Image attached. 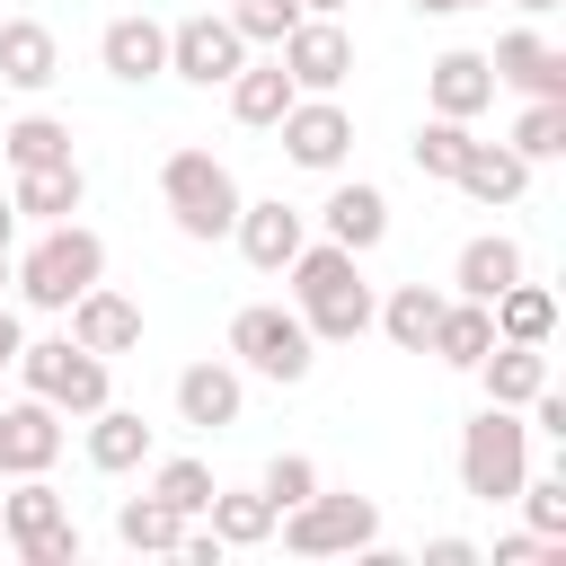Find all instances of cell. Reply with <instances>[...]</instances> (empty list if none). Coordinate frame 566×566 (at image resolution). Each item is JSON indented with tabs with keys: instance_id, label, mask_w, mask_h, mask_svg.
<instances>
[{
	"instance_id": "obj_40",
	"label": "cell",
	"mask_w": 566,
	"mask_h": 566,
	"mask_svg": "<svg viewBox=\"0 0 566 566\" xmlns=\"http://www.w3.org/2000/svg\"><path fill=\"white\" fill-rule=\"evenodd\" d=\"M18 557H27V566H80V522H53V531H35Z\"/></svg>"
},
{
	"instance_id": "obj_21",
	"label": "cell",
	"mask_w": 566,
	"mask_h": 566,
	"mask_svg": "<svg viewBox=\"0 0 566 566\" xmlns=\"http://www.w3.org/2000/svg\"><path fill=\"white\" fill-rule=\"evenodd\" d=\"M9 203H18V221H71V212L88 203V177H80V159H53V168H18Z\"/></svg>"
},
{
	"instance_id": "obj_25",
	"label": "cell",
	"mask_w": 566,
	"mask_h": 566,
	"mask_svg": "<svg viewBox=\"0 0 566 566\" xmlns=\"http://www.w3.org/2000/svg\"><path fill=\"white\" fill-rule=\"evenodd\" d=\"M142 460H150V424H142L133 407H115V398H106V407L88 416V469L124 478V469H142Z\"/></svg>"
},
{
	"instance_id": "obj_19",
	"label": "cell",
	"mask_w": 566,
	"mask_h": 566,
	"mask_svg": "<svg viewBox=\"0 0 566 566\" xmlns=\"http://www.w3.org/2000/svg\"><path fill=\"white\" fill-rule=\"evenodd\" d=\"M318 221H327V239H336V248H354V256H371V248L389 239V195L354 177V186H336V195L318 203Z\"/></svg>"
},
{
	"instance_id": "obj_48",
	"label": "cell",
	"mask_w": 566,
	"mask_h": 566,
	"mask_svg": "<svg viewBox=\"0 0 566 566\" xmlns=\"http://www.w3.org/2000/svg\"><path fill=\"white\" fill-rule=\"evenodd\" d=\"M0 283H9V248H0Z\"/></svg>"
},
{
	"instance_id": "obj_41",
	"label": "cell",
	"mask_w": 566,
	"mask_h": 566,
	"mask_svg": "<svg viewBox=\"0 0 566 566\" xmlns=\"http://www.w3.org/2000/svg\"><path fill=\"white\" fill-rule=\"evenodd\" d=\"M424 566H478V539L442 531V539H424Z\"/></svg>"
},
{
	"instance_id": "obj_23",
	"label": "cell",
	"mask_w": 566,
	"mask_h": 566,
	"mask_svg": "<svg viewBox=\"0 0 566 566\" xmlns=\"http://www.w3.org/2000/svg\"><path fill=\"white\" fill-rule=\"evenodd\" d=\"M486 310H495V336H504V345H548V336H557V292L531 283V274H513Z\"/></svg>"
},
{
	"instance_id": "obj_32",
	"label": "cell",
	"mask_w": 566,
	"mask_h": 566,
	"mask_svg": "<svg viewBox=\"0 0 566 566\" xmlns=\"http://www.w3.org/2000/svg\"><path fill=\"white\" fill-rule=\"evenodd\" d=\"M53 522H71V504L44 486V469H35V478H18V495H0V539H9V548H27V539H35V531H53Z\"/></svg>"
},
{
	"instance_id": "obj_3",
	"label": "cell",
	"mask_w": 566,
	"mask_h": 566,
	"mask_svg": "<svg viewBox=\"0 0 566 566\" xmlns=\"http://www.w3.org/2000/svg\"><path fill=\"white\" fill-rule=\"evenodd\" d=\"M522 478H531V424H522V407H478L460 424V486L478 504H513Z\"/></svg>"
},
{
	"instance_id": "obj_24",
	"label": "cell",
	"mask_w": 566,
	"mask_h": 566,
	"mask_svg": "<svg viewBox=\"0 0 566 566\" xmlns=\"http://www.w3.org/2000/svg\"><path fill=\"white\" fill-rule=\"evenodd\" d=\"M495 345V310L486 301H442V318H433V336H424V354L433 363H451V371H478V354Z\"/></svg>"
},
{
	"instance_id": "obj_5",
	"label": "cell",
	"mask_w": 566,
	"mask_h": 566,
	"mask_svg": "<svg viewBox=\"0 0 566 566\" xmlns=\"http://www.w3.org/2000/svg\"><path fill=\"white\" fill-rule=\"evenodd\" d=\"M9 371L27 380V398H44V407H62V416H97V407H106V354H88V345H71V336L18 345Z\"/></svg>"
},
{
	"instance_id": "obj_28",
	"label": "cell",
	"mask_w": 566,
	"mask_h": 566,
	"mask_svg": "<svg viewBox=\"0 0 566 566\" xmlns=\"http://www.w3.org/2000/svg\"><path fill=\"white\" fill-rule=\"evenodd\" d=\"M522 274V248L504 239V230H486V239H469L460 248V265H451V283H460V301H495L504 283Z\"/></svg>"
},
{
	"instance_id": "obj_12",
	"label": "cell",
	"mask_w": 566,
	"mask_h": 566,
	"mask_svg": "<svg viewBox=\"0 0 566 566\" xmlns=\"http://www.w3.org/2000/svg\"><path fill=\"white\" fill-rule=\"evenodd\" d=\"M62 318H71V345H88V354H106V363L142 345V301H124V292H106V283H88Z\"/></svg>"
},
{
	"instance_id": "obj_43",
	"label": "cell",
	"mask_w": 566,
	"mask_h": 566,
	"mask_svg": "<svg viewBox=\"0 0 566 566\" xmlns=\"http://www.w3.org/2000/svg\"><path fill=\"white\" fill-rule=\"evenodd\" d=\"M18 345H27V336H18V318H9V310H0V371H9V363H18Z\"/></svg>"
},
{
	"instance_id": "obj_26",
	"label": "cell",
	"mask_w": 566,
	"mask_h": 566,
	"mask_svg": "<svg viewBox=\"0 0 566 566\" xmlns=\"http://www.w3.org/2000/svg\"><path fill=\"white\" fill-rule=\"evenodd\" d=\"M371 310H380V301H371V283L354 274V283H336L327 301H301V327H310L318 345H354V336H371Z\"/></svg>"
},
{
	"instance_id": "obj_44",
	"label": "cell",
	"mask_w": 566,
	"mask_h": 566,
	"mask_svg": "<svg viewBox=\"0 0 566 566\" xmlns=\"http://www.w3.org/2000/svg\"><path fill=\"white\" fill-rule=\"evenodd\" d=\"M424 18H460V9H486V0H416Z\"/></svg>"
},
{
	"instance_id": "obj_45",
	"label": "cell",
	"mask_w": 566,
	"mask_h": 566,
	"mask_svg": "<svg viewBox=\"0 0 566 566\" xmlns=\"http://www.w3.org/2000/svg\"><path fill=\"white\" fill-rule=\"evenodd\" d=\"M0 248H18V203L0 195Z\"/></svg>"
},
{
	"instance_id": "obj_36",
	"label": "cell",
	"mask_w": 566,
	"mask_h": 566,
	"mask_svg": "<svg viewBox=\"0 0 566 566\" xmlns=\"http://www.w3.org/2000/svg\"><path fill=\"white\" fill-rule=\"evenodd\" d=\"M150 495L177 504L186 522H203V504H212V469H203V460H159V469H150Z\"/></svg>"
},
{
	"instance_id": "obj_18",
	"label": "cell",
	"mask_w": 566,
	"mask_h": 566,
	"mask_svg": "<svg viewBox=\"0 0 566 566\" xmlns=\"http://www.w3.org/2000/svg\"><path fill=\"white\" fill-rule=\"evenodd\" d=\"M469 203H522V186H531V159L513 150V142H469V159H460V177H451Z\"/></svg>"
},
{
	"instance_id": "obj_34",
	"label": "cell",
	"mask_w": 566,
	"mask_h": 566,
	"mask_svg": "<svg viewBox=\"0 0 566 566\" xmlns=\"http://www.w3.org/2000/svg\"><path fill=\"white\" fill-rule=\"evenodd\" d=\"M469 124H451V115H424L416 124V142H407V159H416V177H460V159H469Z\"/></svg>"
},
{
	"instance_id": "obj_4",
	"label": "cell",
	"mask_w": 566,
	"mask_h": 566,
	"mask_svg": "<svg viewBox=\"0 0 566 566\" xmlns=\"http://www.w3.org/2000/svg\"><path fill=\"white\" fill-rule=\"evenodd\" d=\"M274 531H283L292 557H363V548H380V504L318 486V495H301L292 513H274Z\"/></svg>"
},
{
	"instance_id": "obj_16",
	"label": "cell",
	"mask_w": 566,
	"mask_h": 566,
	"mask_svg": "<svg viewBox=\"0 0 566 566\" xmlns=\"http://www.w3.org/2000/svg\"><path fill=\"white\" fill-rule=\"evenodd\" d=\"M0 80L27 88V97H44L62 80V44H53L44 18H0Z\"/></svg>"
},
{
	"instance_id": "obj_42",
	"label": "cell",
	"mask_w": 566,
	"mask_h": 566,
	"mask_svg": "<svg viewBox=\"0 0 566 566\" xmlns=\"http://www.w3.org/2000/svg\"><path fill=\"white\" fill-rule=\"evenodd\" d=\"M531 416H539V433H557V442H566V398H557V389H539V398H531Z\"/></svg>"
},
{
	"instance_id": "obj_30",
	"label": "cell",
	"mask_w": 566,
	"mask_h": 566,
	"mask_svg": "<svg viewBox=\"0 0 566 566\" xmlns=\"http://www.w3.org/2000/svg\"><path fill=\"white\" fill-rule=\"evenodd\" d=\"M354 274H363V256H354V248H336V239H318V248L301 239V256L283 265V283H292V310H301V301H327V292H336V283H354Z\"/></svg>"
},
{
	"instance_id": "obj_37",
	"label": "cell",
	"mask_w": 566,
	"mask_h": 566,
	"mask_svg": "<svg viewBox=\"0 0 566 566\" xmlns=\"http://www.w3.org/2000/svg\"><path fill=\"white\" fill-rule=\"evenodd\" d=\"M230 27H239V44H283L292 27H301V0H230Z\"/></svg>"
},
{
	"instance_id": "obj_9",
	"label": "cell",
	"mask_w": 566,
	"mask_h": 566,
	"mask_svg": "<svg viewBox=\"0 0 566 566\" xmlns=\"http://www.w3.org/2000/svg\"><path fill=\"white\" fill-rule=\"evenodd\" d=\"M274 133H283V159H292V168H318V177L345 168V150H354V115H345L336 97H292Z\"/></svg>"
},
{
	"instance_id": "obj_31",
	"label": "cell",
	"mask_w": 566,
	"mask_h": 566,
	"mask_svg": "<svg viewBox=\"0 0 566 566\" xmlns=\"http://www.w3.org/2000/svg\"><path fill=\"white\" fill-rule=\"evenodd\" d=\"M115 539H124L133 557H177V539H186V513H177V504H159V495H133V504L115 513Z\"/></svg>"
},
{
	"instance_id": "obj_22",
	"label": "cell",
	"mask_w": 566,
	"mask_h": 566,
	"mask_svg": "<svg viewBox=\"0 0 566 566\" xmlns=\"http://www.w3.org/2000/svg\"><path fill=\"white\" fill-rule=\"evenodd\" d=\"M221 88H230V115H239V124H256V133H274V124H283V106L301 97L283 62H239Z\"/></svg>"
},
{
	"instance_id": "obj_6",
	"label": "cell",
	"mask_w": 566,
	"mask_h": 566,
	"mask_svg": "<svg viewBox=\"0 0 566 566\" xmlns=\"http://www.w3.org/2000/svg\"><path fill=\"white\" fill-rule=\"evenodd\" d=\"M230 354L248 363V371H265V380H310V363H318V336L301 327V310H283V301H248L239 318H230Z\"/></svg>"
},
{
	"instance_id": "obj_10",
	"label": "cell",
	"mask_w": 566,
	"mask_h": 566,
	"mask_svg": "<svg viewBox=\"0 0 566 566\" xmlns=\"http://www.w3.org/2000/svg\"><path fill=\"white\" fill-rule=\"evenodd\" d=\"M53 460H62V407H44V398L0 407V478H35Z\"/></svg>"
},
{
	"instance_id": "obj_27",
	"label": "cell",
	"mask_w": 566,
	"mask_h": 566,
	"mask_svg": "<svg viewBox=\"0 0 566 566\" xmlns=\"http://www.w3.org/2000/svg\"><path fill=\"white\" fill-rule=\"evenodd\" d=\"M203 522H212L221 548H256V539H274V504H265V486H212Z\"/></svg>"
},
{
	"instance_id": "obj_29",
	"label": "cell",
	"mask_w": 566,
	"mask_h": 566,
	"mask_svg": "<svg viewBox=\"0 0 566 566\" xmlns=\"http://www.w3.org/2000/svg\"><path fill=\"white\" fill-rule=\"evenodd\" d=\"M433 318H442V292L433 283H398L380 310H371V327L398 345V354H424V336H433Z\"/></svg>"
},
{
	"instance_id": "obj_17",
	"label": "cell",
	"mask_w": 566,
	"mask_h": 566,
	"mask_svg": "<svg viewBox=\"0 0 566 566\" xmlns=\"http://www.w3.org/2000/svg\"><path fill=\"white\" fill-rule=\"evenodd\" d=\"M239 407H248V389H239V371H230V363H186V371H177V416H186L195 433L239 424Z\"/></svg>"
},
{
	"instance_id": "obj_14",
	"label": "cell",
	"mask_w": 566,
	"mask_h": 566,
	"mask_svg": "<svg viewBox=\"0 0 566 566\" xmlns=\"http://www.w3.org/2000/svg\"><path fill=\"white\" fill-rule=\"evenodd\" d=\"M230 239H239V256H248L256 274H283V265L301 256V239H310V230H301V212H292V203L274 195V203H239Z\"/></svg>"
},
{
	"instance_id": "obj_47",
	"label": "cell",
	"mask_w": 566,
	"mask_h": 566,
	"mask_svg": "<svg viewBox=\"0 0 566 566\" xmlns=\"http://www.w3.org/2000/svg\"><path fill=\"white\" fill-rule=\"evenodd\" d=\"M513 9H531V18H548V9H566V0H513Z\"/></svg>"
},
{
	"instance_id": "obj_11",
	"label": "cell",
	"mask_w": 566,
	"mask_h": 566,
	"mask_svg": "<svg viewBox=\"0 0 566 566\" xmlns=\"http://www.w3.org/2000/svg\"><path fill=\"white\" fill-rule=\"evenodd\" d=\"M424 106H433V115H451V124L486 115V106H495V71H486V53H469V44L433 53V71H424Z\"/></svg>"
},
{
	"instance_id": "obj_2",
	"label": "cell",
	"mask_w": 566,
	"mask_h": 566,
	"mask_svg": "<svg viewBox=\"0 0 566 566\" xmlns=\"http://www.w3.org/2000/svg\"><path fill=\"white\" fill-rule=\"evenodd\" d=\"M159 203H168V221L186 230V239H230V221H239V177L212 159V150H168L159 159Z\"/></svg>"
},
{
	"instance_id": "obj_20",
	"label": "cell",
	"mask_w": 566,
	"mask_h": 566,
	"mask_svg": "<svg viewBox=\"0 0 566 566\" xmlns=\"http://www.w3.org/2000/svg\"><path fill=\"white\" fill-rule=\"evenodd\" d=\"M478 380H486V407H531L548 389V345H486L478 354Z\"/></svg>"
},
{
	"instance_id": "obj_8",
	"label": "cell",
	"mask_w": 566,
	"mask_h": 566,
	"mask_svg": "<svg viewBox=\"0 0 566 566\" xmlns=\"http://www.w3.org/2000/svg\"><path fill=\"white\" fill-rule=\"evenodd\" d=\"M274 62L292 71V88H301V97H336V88H345V71H354V35H345L336 18H301V27L274 44Z\"/></svg>"
},
{
	"instance_id": "obj_46",
	"label": "cell",
	"mask_w": 566,
	"mask_h": 566,
	"mask_svg": "<svg viewBox=\"0 0 566 566\" xmlns=\"http://www.w3.org/2000/svg\"><path fill=\"white\" fill-rule=\"evenodd\" d=\"M336 9H345V0H301V18H336Z\"/></svg>"
},
{
	"instance_id": "obj_35",
	"label": "cell",
	"mask_w": 566,
	"mask_h": 566,
	"mask_svg": "<svg viewBox=\"0 0 566 566\" xmlns=\"http://www.w3.org/2000/svg\"><path fill=\"white\" fill-rule=\"evenodd\" d=\"M513 150L539 168V159H566V97H531L522 124H513Z\"/></svg>"
},
{
	"instance_id": "obj_38",
	"label": "cell",
	"mask_w": 566,
	"mask_h": 566,
	"mask_svg": "<svg viewBox=\"0 0 566 566\" xmlns=\"http://www.w3.org/2000/svg\"><path fill=\"white\" fill-rule=\"evenodd\" d=\"M256 486H265V504H274V513H292L301 495H318V460H310V451H274Z\"/></svg>"
},
{
	"instance_id": "obj_1",
	"label": "cell",
	"mask_w": 566,
	"mask_h": 566,
	"mask_svg": "<svg viewBox=\"0 0 566 566\" xmlns=\"http://www.w3.org/2000/svg\"><path fill=\"white\" fill-rule=\"evenodd\" d=\"M9 283L27 292V310H71L88 283H106V239L88 221H44V239L9 256Z\"/></svg>"
},
{
	"instance_id": "obj_7",
	"label": "cell",
	"mask_w": 566,
	"mask_h": 566,
	"mask_svg": "<svg viewBox=\"0 0 566 566\" xmlns=\"http://www.w3.org/2000/svg\"><path fill=\"white\" fill-rule=\"evenodd\" d=\"M239 62H248V44H239L230 9H221V18H212V9H195V18H177V27H168V71H177V80H195V88H221Z\"/></svg>"
},
{
	"instance_id": "obj_13",
	"label": "cell",
	"mask_w": 566,
	"mask_h": 566,
	"mask_svg": "<svg viewBox=\"0 0 566 566\" xmlns=\"http://www.w3.org/2000/svg\"><path fill=\"white\" fill-rule=\"evenodd\" d=\"M486 71H495V88H522V97H566V53H557V44H539L531 27L495 35Z\"/></svg>"
},
{
	"instance_id": "obj_33",
	"label": "cell",
	"mask_w": 566,
	"mask_h": 566,
	"mask_svg": "<svg viewBox=\"0 0 566 566\" xmlns=\"http://www.w3.org/2000/svg\"><path fill=\"white\" fill-rule=\"evenodd\" d=\"M0 159L9 168H53V159H71V124L62 115H18L0 133Z\"/></svg>"
},
{
	"instance_id": "obj_15",
	"label": "cell",
	"mask_w": 566,
	"mask_h": 566,
	"mask_svg": "<svg viewBox=\"0 0 566 566\" xmlns=\"http://www.w3.org/2000/svg\"><path fill=\"white\" fill-rule=\"evenodd\" d=\"M97 62H106V80L142 88V80H159V71H168V27H159V18H106Z\"/></svg>"
},
{
	"instance_id": "obj_39",
	"label": "cell",
	"mask_w": 566,
	"mask_h": 566,
	"mask_svg": "<svg viewBox=\"0 0 566 566\" xmlns=\"http://www.w3.org/2000/svg\"><path fill=\"white\" fill-rule=\"evenodd\" d=\"M513 495H522V513H531L539 539H566V478H522Z\"/></svg>"
}]
</instances>
